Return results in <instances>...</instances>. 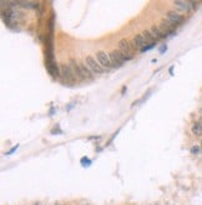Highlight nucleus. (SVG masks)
<instances>
[{
  "mask_svg": "<svg viewBox=\"0 0 202 205\" xmlns=\"http://www.w3.org/2000/svg\"><path fill=\"white\" fill-rule=\"evenodd\" d=\"M133 44H135V46L137 48V49H141V50H142L145 46L149 45L142 34H137V35L133 38Z\"/></svg>",
  "mask_w": 202,
  "mask_h": 205,
  "instance_id": "8",
  "label": "nucleus"
},
{
  "mask_svg": "<svg viewBox=\"0 0 202 205\" xmlns=\"http://www.w3.org/2000/svg\"><path fill=\"white\" fill-rule=\"evenodd\" d=\"M166 16H167V19L171 20L172 23H175L177 26H179L181 23H183V16L180 15L179 13H176V11H172V10H171V11H167Z\"/></svg>",
  "mask_w": 202,
  "mask_h": 205,
  "instance_id": "7",
  "label": "nucleus"
},
{
  "mask_svg": "<svg viewBox=\"0 0 202 205\" xmlns=\"http://www.w3.org/2000/svg\"><path fill=\"white\" fill-rule=\"evenodd\" d=\"M80 68H81V70H83L84 76L86 78V79H92V78H94V74H92V71L90 70V68L89 66H86L85 64H81Z\"/></svg>",
  "mask_w": 202,
  "mask_h": 205,
  "instance_id": "12",
  "label": "nucleus"
},
{
  "mask_svg": "<svg viewBox=\"0 0 202 205\" xmlns=\"http://www.w3.org/2000/svg\"><path fill=\"white\" fill-rule=\"evenodd\" d=\"M200 123H201V125H202V117H201V119H200Z\"/></svg>",
  "mask_w": 202,
  "mask_h": 205,
  "instance_id": "15",
  "label": "nucleus"
},
{
  "mask_svg": "<svg viewBox=\"0 0 202 205\" xmlns=\"http://www.w3.org/2000/svg\"><path fill=\"white\" fill-rule=\"evenodd\" d=\"M192 133L196 136H201L202 135V125L201 123H195L192 126Z\"/></svg>",
  "mask_w": 202,
  "mask_h": 205,
  "instance_id": "13",
  "label": "nucleus"
},
{
  "mask_svg": "<svg viewBox=\"0 0 202 205\" xmlns=\"http://www.w3.org/2000/svg\"><path fill=\"white\" fill-rule=\"evenodd\" d=\"M200 151H201V146H197V145L191 149V153H193V154H198Z\"/></svg>",
  "mask_w": 202,
  "mask_h": 205,
  "instance_id": "14",
  "label": "nucleus"
},
{
  "mask_svg": "<svg viewBox=\"0 0 202 205\" xmlns=\"http://www.w3.org/2000/svg\"><path fill=\"white\" fill-rule=\"evenodd\" d=\"M201 150H202V141H201Z\"/></svg>",
  "mask_w": 202,
  "mask_h": 205,
  "instance_id": "16",
  "label": "nucleus"
},
{
  "mask_svg": "<svg viewBox=\"0 0 202 205\" xmlns=\"http://www.w3.org/2000/svg\"><path fill=\"white\" fill-rule=\"evenodd\" d=\"M109 56H110V60H111L114 68H119L125 63V59H124V56H122V54L120 50H112L111 53L109 54Z\"/></svg>",
  "mask_w": 202,
  "mask_h": 205,
  "instance_id": "5",
  "label": "nucleus"
},
{
  "mask_svg": "<svg viewBox=\"0 0 202 205\" xmlns=\"http://www.w3.org/2000/svg\"><path fill=\"white\" fill-rule=\"evenodd\" d=\"M70 68H71V70H73V73L75 75V78H77V79H80V80H85L86 78L84 76V74H83V70H81V68L80 65L75 61L74 59H71L70 60Z\"/></svg>",
  "mask_w": 202,
  "mask_h": 205,
  "instance_id": "6",
  "label": "nucleus"
},
{
  "mask_svg": "<svg viewBox=\"0 0 202 205\" xmlns=\"http://www.w3.org/2000/svg\"><path fill=\"white\" fill-rule=\"evenodd\" d=\"M173 4H175V6H176L177 9L181 10V11H188V10L191 9L190 1H175Z\"/></svg>",
  "mask_w": 202,
  "mask_h": 205,
  "instance_id": "10",
  "label": "nucleus"
},
{
  "mask_svg": "<svg viewBox=\"0 0 202 205\" xmlns=\"http://www.w3.org/2000/svg\"><path fill=\"white\" fill-rule=\"evenodd\" d=\"M85 61H86V65L90 68V70L92 71V73H96V74H102L105 71V69L100 65V63L95 59V58H92V56H86V59H85Z\"/></svg>",
  "mask_w": 202,
  "mask_h": 205,
  "instance_id": "3",
  "label": "nucleus"
},
{
  "mask_svg": "<svg viewBox=\"0 0 202 205\" xmlns=\"http://www.w3.org/2000/svg\"><path fill=\"white\" fill-rule=\"evenodd\" d=\"M119 50L121 51L125 61H129L132 59V46L127 39H121L119 42Z\"/></svg>",
  "mask_w": 202,
  "mask_h": 205,
  "instance_id": "1",
  "label": "nucleus"
},
{
  "mask_svg": "<svg viewBox=\"0 0 202 205\" xmlns=\"http://www.w3.org/2000/svg\"><path fill=\"white\" fill-rule=\"evenodd\" d=\"M150 33L152 34L153 35V38H155V39L157 40V39H165V38H167V35L165 33L162 31V30H161L159 26H156V25H153L151 29H150Z\"/></svg>",
  "mask_w": 202,
  "mask_h": 205,
  "instance_id": "9",
  "label": "nucleus"
},
{
  "mask_svg": "<svg viewBox=\"0 0 202 205\" xmlns=\"http://www.w3.org/2000/svg\"><path fill=\"white\" fill-rule=\"evenodd\" d=\"M96 60L100 63V65L104 68H107V69H112V68H114V65H112V63L110 60V56H109V54H106L105 51H101V50L96 51Z\"/></svg>",
  "mask_w": 202,
  "mask_h": 205,
  "instance_id": "4",
  "label": "nucleus"
},
{
  "mask_svg": "<svg viewBox=\"0 0 202 205\" xmlns=\"http://www.w3.org/2000/svg\"><path fill=\"white\" fill-rule=\"evenodd\" d=\"M142 35H143V38L146 39V42H147V44H149V45H151V44H155L156 39L153 38L152 34L150 33V30H143V31H142Z\"/></svg>",
  "mask_w": 202,
  "mask_h": 205,
  "instance_id": "11",
  "label": "nucleus"
},
{
  "mask_svg": "<svg viewBox=\"0 0 202 205\" xmlns=\"http://www.w3.org/2000/svg\"><path fill=\"white\" fill-rule=\"evenodd\" d=\"M35 205H40V204H35Z\"/></svg>",
  "mask_w": 202,
  "mask_h": 205,
  "instance_id": "17",
  "label": "nucleus"
},
{
  "mask_svg": "<svg viewBox=\"0 0 202 205\" xmlns=\"http://www.w3.org/2000/svg\"><path fill=\"white\" fill-rule=\"evenodd\" d=\"M60 75L67 85H73L75 83V75L73 73V70H71L70 65L63 64V65L60 66Z\"/></svg>",
  "mask_w": 202,
  "mask_h": 205,
  "instance_id": "2",
  "label": "nucleus"
}]
</instances>
